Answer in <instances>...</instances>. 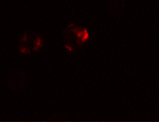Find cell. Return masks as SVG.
<instances>
[{
	"instance_id": "7a4b0ae2",
	"label": "cell",
	"mask_w": 159,
	"mask_h": 122,
	"mask_svg": "<svg viewBox=\"0 0 159 122\" xmlns=\"http://www.w3.org/2000/svg\"><path fill=\"white\" fill-rule=\"evenodd\" d=\"M65 46L69 51L72 52L73 51V47L71 46H68V45L66 44V45H65Z\"/></svg>"
},
{
	"instance_id": "6da1fadb",
	"label": "cell",
	"mask_w": 159,
	"mask_h": 122,
	"mask_svg": "<svg viewBox=\"0 0 159 122\" xmlns=\"http://www.w3.org/2000/svg\"><path fill=\"white\" fill-rule=\"evenodd\" d=\"M34 50L36 52L38 51L43 46V41L39 36L37 37L36 40L34 42Z\"/></svg>"
}]
</instances>
